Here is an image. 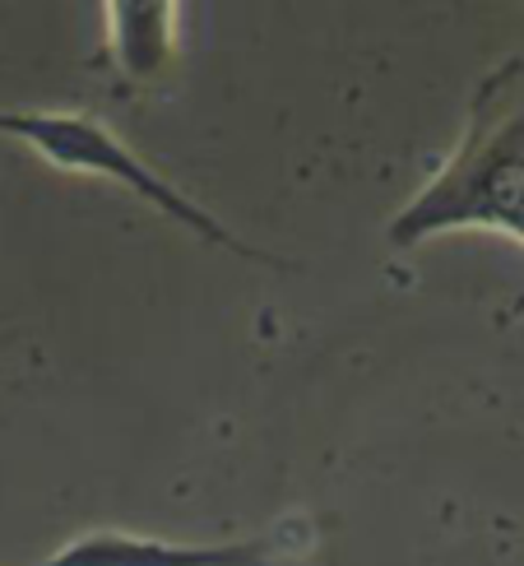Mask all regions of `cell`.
I'll use <instances>...</instances> for the list:
<instances>
[{
	"label": "cell",
	"instance_id": "4",
	"mask_svg": "<svg viewBox=\"0 0 524 566\" xmlns=\"http://www.w3.org/2000/svg\"><path fill=\"white\" fill-rule=\"evenodd\" d=\"M107 56L122 70V80L149 84L177 52V6H107Z\"/></svg>",
	"mask_w": 524,
	"mask_h": 566
},
{
	"label": "cell",
	"instance_id": "2",
	"mask_svg": "<svg viewBox=\"0 0 524 566\" xmlns=\"http://www.w3.org/2000/svg\"><path fill=\"white\" fill-rule=\"evenodd\" d=\"M0 135L23 145L29 154H38L42 163H52L61 172H80V177H107L116 186H126L139 200H149L154 209H163L172 223H181L186 232H196L200 242L237 251L247 261H260V251L247 247L242 238L209 214L205 205L190 200L181 186H172L168 177H158L145 158H139L112 126H103L98 116L88 112H14L0 107Z\"/></svg>",
	"mask_w": 524,
	"mask_h": 566
},
{
	"label": "cell",
	"instance_id": "3",
	"mask_svg": "<svg viewBox=\"0 0 524 566\" xmlns=\"http://www.w3.org/2000/svg\"><path fill=\"white\" fill-rule=\"evenodd\" d=\"M289 548L293 544L279 530L260 538H228V544H181V538L107 525V530H84L52 557L23 566H283Z\"/></svg>",
	"mask_w": 524,
	"mask_h": 566
},
{
	"label": "cell",
	"instance_id": "1",
	"mask_svg": "<svg viewBox=\"0 0 524 566\" xmlns=\"http://www.w3.org/2000/svg\"><path fill=\"white\" fill-rule=\"evenodd\" d=\"M446 232H496L524 247V56L479 80L455 149L390 214L386 242L413 251Z\"/></svg>",
	"mask_w": 524,
	"mask_h": 566
}]
</instances>
